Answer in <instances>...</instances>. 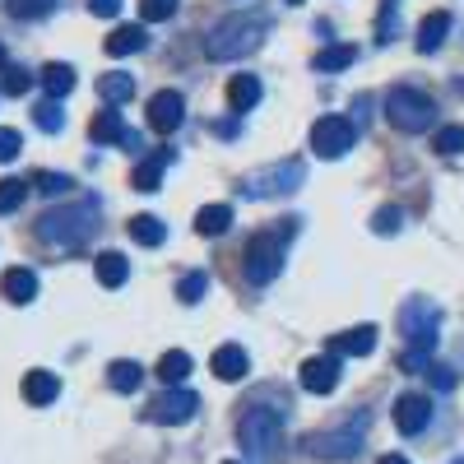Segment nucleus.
Instances as JSON below:
<instances>
[{"mask_svg": "<svg viewBox=\"0 0 464 464\" xmlns=\"http://www.w3.org/2000/svg\"><path fill=\"white\" fill-rule=\"evenodd\" d=\"M372 348H376V325H358L330 339V358H367Z\"/></svg>", "mask_w": 464, "mask_h": 464, "instance_id": "nucleus-15", "label": "nucleus"}, {"mask_svg": "<svg viewBox=\"0 0 464 464\" xmlns=\"http://www.w3.org/2000/svg\"><path fill=\"white\" fill-rule=\"evenodd\" d=\"M260 80H256V74H232V80H227V107L232 111H251L256 102H260Z\"/></svg>", "mask_w": 464, "mask_h": 464, "instance_id": "nucleus-19", "label": "nucleus"}, {"mask_svg": "<svg viewBox=\"0 0 464 464\" xmlns=\"http://www.w3.org/2000/svg\"><path fill=\"white\" fill-rule=\"evenodd\" d=\"M297 223H302V218H279L275 227H260L256 237L246 242V256H242L246 284L265 288L269 279H279V269H284V251H288V242H293Z\"/></svg>", "mask_w": 464, "mask_h": 464, "instance_id": "nucleus-1", "label": "nucleus"}, {"mask_svg": "<svg viewBox=\"0 0 464 464\" xmlns=\"http://www.w3.org/2000/svg\"><path fill=\"white\" fill-rule=\"evenodd\" d=\"M24 196H28V181H0V214H14L19 205H24Z\"/></svg>", "mask_w": 464, "mask_h": 464, "instance_id": "nucleus-33", "label": "nucleus"}, {"mask_svg": "<svg viewBox=\"0 0 464 464\" xmlns=\"http://www.w3.org/2000/svg\"><path fill=\"white\" fill-rule=\"evenodd\" d=\"M400 223H404V214H400L395 205H385V209H376L372 232H381V237H391V232H400Z\"/></svg>", "mask_w": 464, "mask_h": 464, "instance_id": "nucleus-37", "label": "nucleus"}, {"mask_svg": "<svg viewBox=\"0 0 464 464\" xmlns=\"http://www.w3.org/2000/svg\"><path fill=\"white\" fill-rule=\"evenodd\" d=\"M353 61H358V47H343V43H334V47L316 52V61H312V65L330 74V70H348V65H353Z\"/></svg>", "mask_w": 464, "mask_h": 464, "instance_id": "nucleus-30", "label": "nucleus"}, {"mask_svg": "<svg viewBox=\"0 0 464 464\" xmlns=\"http://www.w3.org/2000/svg\"><path fill=\"white\" fill-rule=\"evenodd\" d=\"M400 334L409 339V353L428 358L437 348V334H441V306L432 297H409L400 306Z\"/></svg>", "mask_w": 464, "mask_h": 464, "instance_id": "nucleus-5", "label": "nucleus"}, {"mask_svg": "<svg viewBox=\"0 0 464 464\" xmlns=\"http://www.w3.org/2000/svg\"><path fill=\"white\" fill-rule=\"evenodd\" d=\"M302 391H312V395H330L334 391V385H339V358H306L302 362Z\"/></svg>", "mask_w": 464, "mask_h": 464, "instance_id": "nucleus-14", "label": "nucleus"}, {"mask_svg": "<svg viewBox=\"0 0 464 464\" xmlns=\"http://www.w3.org/2000/svg\"><path fill=\"white\" fill-rule=\"evenodd\" d=\"M33 186L43 190V196H65V190H70L74 181H70L65 172H37V177H33Z\"/></svg>", "mask_w": 464, "mask_h": 464, "instance_id": "nucleus-35", "label": "nucleus"}, {"mask_svg": "<svg viewBox=\"0 0 464 464\" xmlns=\"http://www.w3.org/2000/svg\"><path fill=\"white\" fill-rule=\"evenodd\" d=\"M121 5H126V0H89V10L98 19H116V14H121Z\"/></svg>", "mask_w": 464, "mask_h": 464, "instance_id": "nucleus-42", "label": "nucleus"}, {"mask_svg": "<svg viewBox=\"0 0 464 464\" xmlns=\"http://www.w3.org/2000/svg\"><path fill=\"white\" fill-rule=\"evenodd\" d=\"M223 464H242V459H223Z\"/></svg>", "mask_w": 464, "mask_h": 464, "instance_id": "nucleus-46", "label": "nucleus"}, {"mask_svg": "<svg viewBox=\"0 0 464 464\" xmlns=\"http://www.w3.org/2000/svg\"><path fill=\"white\" fill-rule=\"evenodd\" d=\"M428 372H432V385H437V391H455V372H450V367L428 362Z\"/></svg>", "mask_w": 464, "mask_h": 464, "instance_id": "nucleus-41", "label": "nucleus"}, {"mask_svg": "<svg viewBox=\"0 0 464 464\" xmlns=\"http://www.w3.org/2000/svg\"><path fill=\"white\" fill-rule=\"evenodd\" d=\"M140 10H144L149 24H163V19L177 14V0H140Z\"/></svg>", "mask_w": 464, "mask_h": 464, "instance_id": "nucleus-38", "label": "nucleus"}, {"mask_svg": "<svg viewBox=\"0 0 464 464\" xmlns=\"http://www.w3.org/2000/svg\"><path fill=\"white\" fill-rule=\"evenodd\" d=\"M391 33H395V10H385L381 14V43H391Z\"/></svg>", "mask_w": 464, "mask_h": 464, "instance_id": "nucleus-43", "label": "nucleus"}, {"mask_svg": "<svg viewBox=\"0 0 464 464\" xmlns=\"http://www.w3.org/2000/svg\"><path fill=\"white\" fill-rule=\"evenodd\" d=\"M0 297H10L14 306H28L37 297V275H33V269H5V279H0Z\"/></svg>", "mask_w": 464, "mask_h": 464, "instance_id": "nucleus-17", "label": "nucleus"}, {"mask_svg": "<svg viewBox=\"0 0 464 464\" xmlns=\"http://www.w3.org/2000/svg\"><path fill=\"white\" fill-rule=\"evenodd\" d=\"M376 464H409V459H404V455H381Z\"/></svg>", "mask_w": 464, "mask_h": 464, "instance_id": "nucleus-44", "label": "nucleus"}, {"mask_svg": "<svg viewBox=\"0 0 464 464\" xmlns=\"http://www.w3.org/2000/svg\"><path fill=\"white\" fill-rule=\"evenodd\" d=\"M200 409V395L196 391H163V395H153V404L144 409L153 422H168V428H177V422H190Z\"/></svg>", "mask_w": 464, "mask_h": 464, "instance_id": "nucleus-10", "label": "nucleus"}, {"mask_svg": "<svg viewBox=\"0 0 464 464\" xmlns=\"http://www.w3.org/2000/svg\"><path fill=\"white\" fill-rule=\"evenodd\" d=\"M362 437H367V413H353L343 428L312 437V450H316L321 459H353V455L362 450Z\"/></svg>", "mask_w": 464, "mask_h": 464, "instance_id": "nucleus-8", "label": "nucleus"}, {"mask_svg": "<svg viewBox=\"0 0 464 464\" xmlns=\"http://www.w3.org/2000/svg\"><path fill=\"white\" fill-rule=\"evenodd\" d=\"M43 89H47L52 98H65V93L74 89V70H70L65 61H52V65H43Z\"/></svg>", "mask_w": 464, "mask_h": 464, "instance_id": "nucleus-28", "label": "nucleus"}, {"mask_svg": "<svg viewBox=\"0 0 464 464\" xmlns=\"http://www.w3.org/2000/svg\"><path fill=\"white\" fill-rule=\"evenodd\" d=\"M52 5L56 0H5V10L14 19H43V14H52Z\"/></svg>", "mask_w": 464, "mask_h": 464, "instance_id": "nucleus-32", "label": "nucleus"}, {"mask_svg": "<svg viewBox=\"0 0 464 464\" xmlns=\"http://www.w3.org/2000/svg\"><path fill=\"white\" fill-rule=\"evenodd\" d=\"M432 149L446 153V159H450V153H464V126H441L437 140H432Z\"/></svg>", "mask_w": 464, "mask_h": 464, "instance_id": "nucleus-34", "label": "nucleus"}, {"mask_svg": "<svg viewBox=\"0 0 464 464\" xmlns=\"http://www.w3.org/2000/svg\"><path fill=\"white\" fill-rule=\"evenodd\" d=\"M237 441H242V450L246 455H256V459H279V450H284V418H279V409H265V404H251L246 413H242V422H237Z\"/></svg>", "mask_w": 464, "mask_h": 464, "instance_id": "nucleus-4", "label": "nucleus"}, {"mask_svg": "<svg viewBox=\"0 0 464 464\" xmlns=\"http://www.w3.org/2000/svg\"><path fill=\"white\" fill-rule=\"evenodd\" d=\"M93 232H98V205L93 200H74L65 209H47L43 218H37V237H43L47 246H61V251L84 246Z\"/></svg>", "mask_w": 464, "mask_h": 464, "instance_id": "nucleus-2", "label": "nucleus"}, {"mask_svg": "<svg viewBox=\"0 0 464 464\" xmlns=\"http://www.w3.org/2000/svg\"><path fill=\"white\" fill-rule=\"evenodd\" d=\"M446 33H450V14L446 10H432L428 19L418 24V52H437L446 43Z\"/></svg>", "mask_w": 464, "mask_h": 464, "instance_id": "nucleus-21", "label": "nucleus"}, {"mask_svg": "<svg viewBox=\"0 0 464 464\" xmlns=\"http://www.w3.org/2000/svg\"><path fill=\"white\" fill-rule=\"evenodd\" d=\"M181 121H186V98L177 89H163V93L149 98V126L159 135H172Z\"/></svg>", "mask_w": 464, "mask_h": 464, "instance_id": "nucleus-11", "label": "nucleus"}, {"mask_svg": "<svg viewBox=\"0 0 464 464\" xmlns=\"http://www.w3.org/2000/svg\"><path fill=\"white\" fill-rule=\"evenodd\" d=\"M0 70H5V47H0Z\"/></svg>", "mask_w": 464, "mask_h": 464, "instance_id": "nucleus-45", "label": "nucleus"}, {"mask_svg": "<svg viewBox=\"0 0 464 464\" xmlns=\"http://www.w3.org/2000/svg\"><path fill=\"white\" fill-rule=\"evenodd\" d=\"M19 149H24V135H19V130H10V126H0V163L19 159Z\"/></svg>", "mask_w": 464, "mask_h": 464, "instance_id": "nucleus-39", "label": "nucleus"}, {"mask_svg": "<svg viewBox=\"0 0 464 464\" xmlns=\"http://www.w3.org/2000/svg\"><path fill=\"white\" fill-rule=\"evenodd\" d=\"M56 395H61V381H56L52 372H28V376H24V400H28V404L43 409V404H52Z\"/></svg>", "mask_w": 464, "mask_h": 464, "instance_id": "nucleus-20", "label": "nucleus"}, {"mask_svg": "<svg viewBox=\"0 0 464 464\" xmlns=\"http://www.w3.org/2000/svg\"><path fill=\"white\" fill-rule=\"evenodd\" d=\"M5 93H10V98L28 93V70H19V65H5Z\"/></svg>", "mask_w": 464, "mask_h": 464, "instance_id": "nucleus-40", "label": "nucleus"}, {"mask_svg": "<svg viewBox=\"0 0 464 464\" xmlns=\"http://www.w3.org/2000/svg\"><path fill=\"white\" fill-rule=\"evenodd\" d=\"M288 5H302V0H288Z\"/></svg>", "mask_w": 464, "mask_h": 464, "instance_id": "nucleus-47", "label": "nucleus"}, {"mask_svg": "<svg viewBox=\"0 0 464 464\" xmlns=\"http://www.w3.org/2000/svg\"><path fill=\"white\" fill-rule=\"evenodd\" d=\"M353 144H358V126L348 121V116H321L312 126V149L321 159H343Z\"/></svg>", "mask_w": 464, "mask_h": 464, "instance_id": "nucleus-9", "label": "nucleus"}, {"mask_svg": "<svg viewBox=\"0 0 464 464\" xmlns=\"http://www.w3.org/2000/svg\"><path fill=\"white\" fill-rule=\"evenodd\" d=\"M209 367H214L218 381H242L251 362H246V348H242V343H218L214 358H209Z\"/></svg>", "mask_w": 464, "mask_h": 464, "instance_id": "nucleus-16", "label": "nucleus"}, {"mask_svg": "<svg viewBox=\"0 0 464 464\" xmlns=\"http://www.w3.org/2000/svg\"><path fill=\"white\" fill-rule=\"evenodd\" d=\"M130 237L140 246H163L168 242V227H163V218H153V214H135L130 218Z\"/></svg>", "mask_w": 464, "mask_h": 464, "instance_id": "nucleus-24", "label": "nucleus"}, {"mask_svg": "<svg viewBox=\"0 0 464 464\" xmlns=\"http://www.w3.org/2000/svg\"><path fill=\"white\" fill-rule=\"evenodd\" d=\"M455 464H464V459H455Z\"/></svg>", "mask_w": 464, "mask_h": 464, "instance_id": "nucleus-48", "label": "nucleus"}, {"mask_svg": "<svg viewBox=\"0 0 464 464\" xmlns=\"http://www.w3.org/2000/svg\"><path fill=\"white\" fill-rule=\"evenodd\" d=\"M205 288H209L205 269H196V275H186V279L177 284V297H181V302H200V297H205Z\"/></svg>", "mask_w": 464, "mask_h": 464, "instance_id": "nucleus-36", "label": "nucleus"}, {"mask_svg": "<svg viewBox=\"0 0 464 464\" xmlns=\"http://www.w3.org/2000/svg\"><path fill=\"white\" fill-rule=\"evenodd\" d=\"M33 121H37V130H47V135H61L65 130V116H61V102H43L33 111Z\"/></svg>", "mask_w": 464, "mask_h": 464, "instance_id": "nucleus-31", "label": "nucleus"}, {"mask_svg": "<svg viewBox=\"0 0 464 464\" xmlns=\"http://www.w3.org/2000/svg\"><path fill=\"white\" fill-rule=\"evenodd\" d=\"M190 372H196V358L181 353V348H172V353H163V358H159V376H163L168 385H181Z\"/></svg>", "mask_w": 464, "mask_h": 464, "instance_id": "nucleus-27", "label": "nucleus"}, {"mask_svg": "<svg viewBox=\"0 0 464 464\" xmlns=\"http://www.w3.org/2000/svg\"><path fill=\"white\" fill-rule=\"evenodd\" d=\"M302 181H306V168L297 159H284L275 168H260V172L242 177V196L246 200H279V196H293Z\"/></svg>", "mask_w": 464, "mask_h": 464, "instance_id": "nucleus-7", "label": "nucleus"}, {"mask_svg": "<svg viewBox=\"0 0 464 464\" xmlns=\"http://www.w3.org/2000/svg\"><path fill=\"white\" fill-rule=\"evenodd\" d=\"M168 163H172V153H168V149L159 153V159H144V163L130 172V186H135V190H159V181H163V168H168Z\"/></svg>", "mask_w": 464, "mask_h": 464, "instance_id": "nucleus-23", "label": "nucleus"}, {"mask_svg": "<svg viewBox=\"0 0 464 464\" xmlns=\"http://www.w3.org/2000/svg\"><path fill=\"white\" fill-rule=\"evenodd\" d=\"M93 275H98L102 288H121V284L130 279V260H126L121 251H102V256L93 260Z\"/></svg>", "mask_w": 464, "mask_h": 464, "instance_id": "nucleus-18", "label": "nucleus"}, {"mask_svg": "<svg viewBox=\"0 0 464 464\" xmlns=\"http://www.w3.org/2000/svg\"><path fill=\"white\" fill-rule=\"evenodd\" d=\"M130 93H135V80H130V74H102V80H98V98H102L107 107L130 102Z\"/></svg>", "mask_w": 464, "mask_h": 464, "instance_id": "nucleus-26", "label": "nucleus"}, {"mask_svg": "<svg viewBox=\"0 0 464 464\" xmlns=\"http://www.w3.org/2000/svg\"><path fill=\"white\" fill-rule=\"evenodd\" d=\"M265 19H256V14H227L223 24H214L209 28V37H205V56L209 61H242V56H251L260 43H265Z\"/></svg>", "mask_w": 464, "mask_h": 464, "instance_id": "nucleus-3", "label": "nucleus"}, {"mask_svg": "<svg viewBox=\"0 0 464 464\" xmlns=\"http://www.w3.org/2000/svg\"><path fill=\"white\" fill-rule=\"evenodd\" d=\"M107 381H111V391L130 395V391H140L144 372H140V362H111V367H107Z\"/></svg>", "mask_w": 464, "mask_h": 464, "instance_id": "nucleus-29", "label": "nucleus"}, {"mask_svg": "<svg viewBox=\"0 0 464 464\" xmlns=\"http://www.w3.org/2000/svg\"><path fill=\"white\" fill-rule=\"evenodd\" d=\"M385 116H391V126H395V130L418 135V130H428V126L437 121V102L422 93V89L400 84V89L385 93Z\"/></svg>", "mask_w": 464, "mask_h": 464, "instance_id": "nucleus-6", "label": "nucleus"}, {"mask_svg": "<svg viewBox=\"0 0 464 464\" xmlns=\"http://www.w3.org/2000/svg\"><path fill=\"white\" fill-rule=\"evenodd\" d=\"M144 43H149V37H144L140 24H121L102 47H107V56H130V52H144Z\"/></svg>", "mask_w": 464, "mask_h": 464, "instance_id": "nucleus-22", "label": "nucleus"}, {"mask_svg": "<svg viewBox=\"0 0 464 464\" xmlns=\"http://www.w3.org/2000/svg\"><path fill=\"white\" fill-rule=\"evenodd\" d=\"M89 140H93V144H126V149H140V135L126 126V116L116 111V107H107V111H98V116H93Z\"/></svg>", "mask_w": 464, "mask_h": 464, "instance_id": "nucleus-12", "label": "nucleus"}, {"mask_svg": "<svg viewBox=\"0 0 464 464\" xmlns=\"http://www.w3.org/2000/svg\"><path fill=\"white\" fill-rule=\"evenodd\" d=\"M227 227H232V205H205L196 214V232H200V237H218V232H227Z\"/></svg>", "mask_w": 464, "mask_h": 464, "instance_id": "nucleus-25", "label": "nucleus"}, {"mask_svg": "<svg viewBox=\"0 0 464 464\" xmlns=\"http://www.w3.org/2000/svg\"><path fill=\"white\" fill-rule=\"evenodd\" d=\"M428 422H432V400H428V395H413V391H409V395L395 400V428H400L404 437H418Z\"/></svg>", "mask_w": 464, "mask_h": 464, "instance_id": "nucleus-13", "label": "nucleus"}]
</instances>
